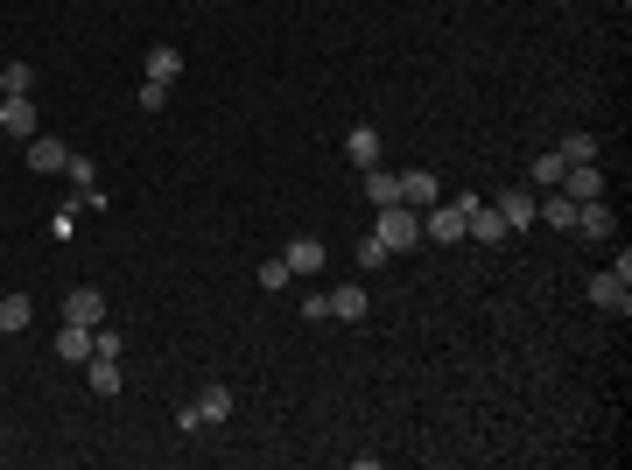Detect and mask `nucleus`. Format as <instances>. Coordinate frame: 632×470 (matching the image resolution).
I'll use <instances>...</instances> for the list:
<instances>
[{"instance_id": "1", "label": "nucleus", "mask_w": 632, "mask_h": 470, "mask_svg": "<svg viewBox=\"0 0 632 470\" xmlns=\"http://www.w3.org/2000/svg\"><path fill=\"white\" fill-rule=\"evenodd\" d=\"M478 204H485V197H471V190H464V197H450V204L436 197V204L422 211V239H436V246L471 239V211H478Z\"/></svg>"}, {"instance_id": "2", "label": "nucleus", "mask_w": 632, "mask_h": 470, "mask_svg": "<svg viewBox=\"0 0 632 470\" xmlns=\"http://www.w3.org/2000/svg\"><path fill=\"white\" fill-rule=\"evenodd\" d=\"M373 239H380L387 253H408V246H422V211H415V204H380V218H373Z\"/></svg>"}, {"instance_id": "3", "label": "nucleus", "mask_w": 632, "mask_h": 470, "mask_svg": "<svg viewBox=\"0 0 632 470\" xmlns=\"http://www.w3.org/2000/svg\"><path fill=\"white\" fill-rule=\"evenodd\" d=\"M625 281H632V274H618V267L597 274V281H590V302H597L604 316H625V309H632V288H625Z\"/></svg>"}, {"instance_id": "4", "label": "nucleus", "mask_w": 632, "mask_h": 470, "mask_svg": "<svg viewBox=\"0 0 632 470\" xmlns=\"http://www.w3.org/2000/svg\"><path fill=\"white\" fill-rule=\"evenodd\" d=\"M0 134H15V141L36 134V106H29V92H0Z\"/></svg>"}, {"instance_id": "5", "label": "nucleus", "mask_w": 632, "mask_h": 470, "mask_svg": "<svg viewBox=\"0 0 632 470\" xmlns=\"http://www.w3.org/2000/svg\"><path fill=\"white\" fill-rule=\"evenodd\" d=\"M64 323L99 330V323H106V295H99V288H71V295H64Z\"/></svg>"}, {"instance_id": "6", "label": "nucleus", "mask_w": 632, "mask_h": 470, "mask_svg": "<svg viewBox=\"0 0 632 470\" xmlns=\"http://www.w3.org/2000/svg\"><path fill=\"white\" fill-rule=\"evenodd\" d=\"M64 162H71V148H64V141L29 134V169H36V176H64Z\"/></svg>"}, {"instance_id": "7", "label": "nucleus", "mask_w": 632, "mask_h": 470, "mask_svg": "<svg viewBox=\"0 0 632 470\" xmlns=\"http://www.w3.org/2000/svg\"><path fill=\"white\" fill-rule=\"evenodd\" d=\"M443 197V183L429 176V169H401V204H415V211H429Z\"/></svg>"}, {"instance_id": "8", "label": "nucleus", "mask_w": 632, "mask_h": 470, "mask_svg": "<svg viewBox=\"0 0 632 470\" xmlns=\"http://www.w3.org/2000/svg\"><path fill=\"white\" fill-rule=\"evenodd\" d=\"M576 232H583V239H611V232H618V218H611V204H604V197H590V204H576Z\"/></svg>"}, {"instance_id": "9", "label": "nucleus", "mask_w": 632, "mask_h": 470, "mask_svg": "<svg viewBox=\"0 0 632 470\" xmlns=\"http://www.w3.org/2000/svg\"><path fill=\"white\" fill-rule=\"evenodd\" d=\"M281 260H288V274H316V267H324V239H309V232H302V239L281 246Z\"/></svg>"}, {"instance_id": "10", "label": "nucleus", "mask_w": 632, "mask_h": 470, "mask_svg": "<svg viewBox=\"0 0 632 470\" xmlns=\"http://www.w3.org/2000/svg\"><path fill=\"white\" fill-rule=\"evenodd\" d=\"M345 162H352V169H380V134H373V127H352V134H345Z\"/></svg>"}, {"instance_id": "11", "label": "nucleus", "mask_w": 632, "mask_h": 470, "mask_svg": "<svg viewBox=\"0 0 632 470\" xmlns=\"http://www.w3.org/2000/svg\"><path fill=\"white\" fill-rule=\"evenodd\" d=\"M324 302H331V316H338V323H359V316H366V288H359V281H338Z\"/></svg>"}, {"instance_id": "12", "label": "nucleus", "mask_w": 632, "mask_h": 470, "mask_svg": "<svg viewBox=\"0 0 632 470\" xmlns=\"http://www.w3.org/2000/svg\"><path fill=\"white\" fill-rule=\"evenodd\" d=\"M492 211L506 218V232H520V225H534V190H506Z\"/></svg>"}, {"instance_id": "13", "label": "nucleus", "mask_w": 632, "mask_h": 470, "mask_svg": "<svg viewBox=\"0 0 632 470\" xmlns=\"http://www.w3.org/2000/svg\"><path fill=\"white\" fill-rule=\"evenodd\" d=\"M562 169H569V162L548 148V155H534V162H527V183H534V190H562Z\"/></svg>"}, {"instance_id": "14", "label": "nucleus", "mask_w": 632, "mask_h": 470, "mask_svg": "<svg viewBox=\"0 0 632 470\" xmlns=\"http://www.w3.org/2000/svg\"><path fill=\"white\" fill-rule=\"evenodd\" d=\"M29 316H36V302H29V295H0V337L29 330Z\"/></svg>"}, {"instance_id": "15", "label": "nucleus", "mask_w": 632, "mask_h": 470, "mask_svg": "<svg viewBox=\"0 0 632 470\" xmlns=\"http://www.w3.org/2000/svg\"><path fill=\"white\" fill-rule=\"evenodd\" d=\"M57 358H71V365L92 358V330H85V323H64V330H57Z\"/></svg>"}, {"instance_id": "16", "label": "nucleus", "mask_w": 632, "mask_h": 470, "mask_svg": "<svg viewBox=\"0 0 632 470\" xmlns=\"http://www.w3.org/2000/svg\"><path fill=\"white\" fill-rule=\"evenodd\" d=\"M148 78H155V85H176V78H183V57H176L169 43H162V50H148Z\"/></svg>"}, {"instance_id": "17", "label": "nucleus", "mask_w": 632, "mask_h": 470, "mask_svg": "<svg viewBox=\"0 0 632 470\" xmlns=\"http://www.w3.org/2000/svg\"><path fill=\"white\" fill-rule=\"evenodd\" d=\"M366 197L373 204H401V176L394 169H366Z\"/></svg>"}, {"instance_id": "18", "label": "nucleus", "mask_w": 632, "mask_h": 470, "mask_svg": "<svg viewBox=\"0 0 632 470\" xmlns=\"http://www.w3.org/2000/svg\"><path fill=\"white\" fill-rule=\"evenodd\" d=\"M85 386H92V393H120V358H99V351H92V372H85Z\"/></svg>"}, {"instance_id": "19", "label": "nucleus", "mask_w": 632, "mask_h": 470, "mask_svg": "<svg viewBox=\"0 0 632 470\" xmlns=\"http://www.w3.org/2000/svg\"><path fill=\"white\" fill-rule=\"evenodd\" d=\"M471 239H506V218H499L492 204H478V211H471Z\"/></svg>"}, {"instance_id": "20", "label": "nucleus", "mask_w": 632, "mask_h": 470, "mask_svg": "<svg viewBox=\"0 0 632 470\" xmlns=\"http://www.w3.org/2000/svg\"><path fill=\"white\" fill-rule=\"evenodd\" d=\"M555 155H562V162H597V134H569Z\"/></svg>"}, {"instance_id": "21", "label": "nucleus", "mask_w": 632, "mask_h": 470, "mask_svg": "<svg viewBox=\"0 0 632 470\" xmlns=\"http://www.w3.org/2000/svg\"><path fill=\"white\" fill-rule=\"evenodd\" d=\"M64 176H71V183H78V190H92V183H99V162H92V155H78V148H71V162H64Z\"/></svg>"}, {"instance_id": "22", "label": "nucleus", "mask_w": 632, "mask_h": 470, "mask_svg": "<svg viewBox=\"0 0 632 470\" xmlns=\"http://www.w3.org/2000/svg\"><path fill=\"white\" fill-rule=\"evenodd\" d=\"M197 414H204V421H225V414H232V393H225V386H211V393L197 400Z\"/></svg>"}, {"instance_id": "23", "label": "nucleus", "mask_w": 632, "mask_h": 470, "mask_svg": "<svg viewBox=\"0 0 632 470\" xmlns=\"http://www.w3.org/2000/svg\"><path fill=\"white\" fill-rule=\"evenodd\" d=\"M29 85H36V71H29V64H22V57H15V64H8V71H0V92H29Z\"/></svg>"}, {"instance_id": "24", "label": "nucleus", "mask_w": 632, "mask_h": 470, "mask_svg": "<svg viewBox=\"0 0 632 470\" xmlns=\"http://www.w3.org/2000/svg\"><path fill=\"white\" fill-rule=\"evenodd\" d=\"M387 260H394V253H387V246H380V239H373V232H366V239H359V267H366V274H373V267H387Z\"/></svg>"}, {"instance_id": "25", "label": "nucleus", "mask_w": 632, "mask_h": 470, "mask_svg": "<svg viewBox=\"0 0 632 470\" xmlns=\"http://www.w3.org/2000/svg\"><path fill=\"white\" fill-rule=\"evenodd\" d=\"M288 281H295V274H288V260H267V267H260V288H267V295H281Z\"/></svg>"}, {"instance_id": "26", "label": "nucleus", "mask_w": 632, "mask_h": 470, "mask_svg": "<svg viewBox=\"0 0 632 470\" xmlns=\"http://www.w3.org/2000/svg\"><path fill=\"white\" fill-rule=\"evenodd\" d=\"M162 106H169V85L148 78V85H141V113H162Z\"/></svg>"}]
</instances>
